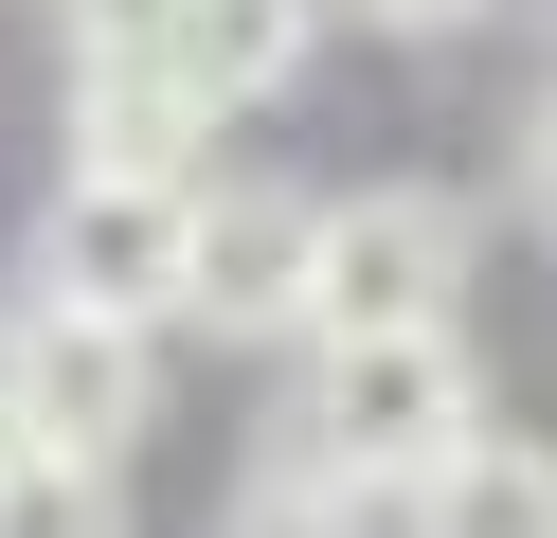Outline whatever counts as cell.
<instances>
[{"instance_id":"1","label":"cell","mask_w":557,"mask_h":538,"mask_svg":"<svg viewBox=\"0 0 557 538\" xmlns=\"http://www.w3.org/2000/svg\"><path fill=\"white\" fill-rule=\"evenodd\" d=\"M288 449H324L360 502H432L449 466L485 449V359L449 341V323H432V341H342L324 377H306V430H288Z\"/></svg>"},{"instance_id":"2","label":"cell","mask_w":557,"mask_h":538,"mask_svg":"<svg viewBox=\"0 0 557 538\" xmlns=\"http://www.w3.org/2000/svg\"><path fill=\"white\" fill-rule=\"evenodd\" d=\"M198 234H216L198 179H54L37 287H54V305H90V323H162V305H198Z\"/></svg>"},{"instance_id":"3","label":"cell","mask_w":557,"mask_h":538,"mask_svg":"<svg viewBox=\"0 0 557 538\" xmlns=\"http://www.w3.org/2000/svg\"><path fill=\"white\" fill-rule=\"evenodd\" d=\"M449 287H468V198H432V179H360V198L324 215V305H306V341H432Z\"/></svg>"},{"instance_id":"4","label":"cell","mask_w":557,"mask_h":538,"mask_svg":"<svg viewBox=\"0 0 557 538\" xmlns=\"http://www.w3.org/2000/svg\"><path fill=\"white\" fill-rule=\"evenodd\" d=\"M0 413H18V449H54V466H109L126 430L162 413L145 395V323H90V305H18L0 323Z\"/></svg>"},{"instance_id":"11","label":"cell","mask_w":557,"mask_h":538,"mask_svg":"<svg viewBox=\"0 0 557 538\" xmlns=\"http://www.w3.org/2000/svg\"><path fill=\"white\" fill-rule=\"evenodd\" d=\"M360 18H396V36H468L485 0H360Z\"/></svg>"},{"instance_id":"5","label":"cell","mask_w":557,"mask_h":538,"mask_svg":"<svg viewBox=\"0 0 557 538\" xmlns=\"http://www.w3.org/2000/svg\"><path fill=\"white\" fill-rule=\"evenodd\" d=\"M324 215H342V198H288V179H234V198H216V234H198V305H216L234 341L306 323V305H324Z\"/></svg>"},{"instance_id":"7","label":"cell","mask_w":557,"mask_h":538,"mask_svg":"<svg viewBox=\"0 0 557 538\" xmlns=\"http://www.w3.org/2000/svg\"><path fill=\"white\" fill-rule=\"evenodd\" d=\"M306 18H324V0H162V54L198 72V108H234V90H288Z\"/></svg>"},{"instance_id":"13","label":"cell","mask_w":557,"mask_h":538,"mask_svg":"<svg viewBox=\"0 0 557 538\" xmlns=\"http://www.w3.org/2000/svg\"><path fill=\"white\" fill-rule=\"evenodd\" d=\"M0 466H18V413H0Z\"/></svg>"},{"instance_id":"12","label":"cell","mask_w":557,"mask_h":538,"mask_svg":"<svg viewBox=\"0 0 557 538\" xmlns=\"http://www.w3.org/2000/svg\"><path fill=\"white\" fill-rule=\"evenodd\" d=\"M521 179H540V215H557V90H540V126H521Z\"/></svg>"},{"instance_id":"10","label":"cell","mask_w":557,"mask_h":538,"mask_svg":"<svg viewBox=\"0 0 557 538\" xmlns=\"http://www.w3.org/2000/svg\"><path fill=\"white\" fill-rule=\"evenodd\" d=\"M0 538H126V485H109V466L18 449V466H0Z\"/></svg>"},{"instance_id":"9","label":"cell","mask_w":557,"mask_h":538,"mask_svg":"<svg viewBox=\"0 0 557 538\" xmlns=\"http://www.w3.org/2000/svg\"><path fill=\"white\" fill-rule=\"evenodd\" d=\"M216 538H377V502H360V485H342V466H324V449H270V466H252V485H234V502H216Z\"/></svg>"},{"instance_id":"8","label":"cell","mask_w":557,"mask_h":538,"mask_svg":"<svg viewBox=\"0 0 557 538\" xmlns=\"http://www.w3.org/2000/svg\"><path fill=\"white\" fill-rule=\"evenodd\" d=\"M413 538H557V449H521V430H485V449L449 466L432 502H413Z\"/></svg>"},{"instance_id":"6","label":"cell","mask_w":557,"mask_h":538,"mask_svg":"<svg viewBox=\"0 0 557 538\" xmlns=\"http://www.w3.org/2000/svg\"><path fill=\"white\" fill-rule=\"evenodd\" d=\"M181 126H198V72L162 54V36H90V72H73V179H198Z\"/></svg>"}]
</instances>
